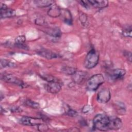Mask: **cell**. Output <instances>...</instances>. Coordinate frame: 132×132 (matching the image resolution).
Masks as SVG:
<instances>
[{
    "label": "cell",
    "instance_id": "obj_25",
    "mask_svg": "<svg viewBox=\"0 0 132 132\" xmlns=\"http://www.w3.org/2000/svg\"><path fill=\"white\" fill-rule=\"evenodd\" d=\"M38 129L39 131H46L48 129V127L47 126V125L46 124H44V123H42L39 125H38Z\"/></svg>",
    "mask_w": 132,
    "mask_h": 132
},
{
    "label": "cell",
    "instance_id": "obj_14",
    "mask_svg": "<svg viewBox=\"0 0 132 132\" xmlns=\"http://www.w3.org/2000/svg\"><path fill=\"white\" fill-rule=\"evenodd\" d=\"M89 5L97 8H104L108 5V1L105 0H91L88 1Z\"/></svg>",
    "mask_w": 132,
    "mask_h": 132
},
{
    "label": "cell",
    "instance_id": "obj_23",
    "mask_svg": "<svg viewBox=\"0 0 132 132\" xmlns=\"http://www.w3.org/2000/svg\"><path fill=\"white\" fill-rule=\"evenodd\" d=\"M122 35L126 37H131V27L128 26L124 28L122 30Z\"/></svg>",
    "mask_w": 132,
    "mask_h": 132
},
{
    "label": "cell",
    "instance_id": "obj_4",
    "mask_svg": "<svg viewBox=\"0 0 132 132\" xmlns=\"http://www.w3.org/2000/svg\"><path fill=\"white\" fill-rule=\"evenodd\" d=\"M1 79L7 83L13 84L21 87H25L26 86V85L22 80L10 74H7L2 75Z\"/></svg>",
    "mask_w": 132,
    "mask_h": 132
},
{
    "label": "cell",
    "instance_id": "obj_12",
    "mask_svg": "<svg viewBox=\"0 0 132 132\" xmlns=\"http://www.w3.org/2000/svg\"><path fill=\"white\" fill-rule=\"evenodd\" d=\"M87 76V73L85 71H77L72 75V79L74 82L80 84L84 81Z\"/></svg>",
    "mask_w": 132,
    "mask_h": 132
},
{
    "label": "cell",
    "instance_id": "obj_20",
    "mask_svg": "<svg viewBox=\"0 0 132 132\" xmlns=\"http://www.w3.org/2000/svg\"><path fill=\"white\" fill-rule=\"evenodd\" d=\"M1 68H15L16 67V65L6 59H1Z\"/></svg>",
    "mask_w": 132,
    "mask_h": 132
},
{
    "label": "cell",
    "instance_id": "obj_5",
    "mask_svg": "<svg viewBox=\"0 0 132 132\" xmlns=\"http://www.w3.org/2000/svg\"><path fill=\"white\" fill-rule=\"evenodd\" d=\"M45 88L50 93L55 94L58 93L61 89V84L55 79L48 81L45 85Z\"/></svg>",
    "mask_w": 132,
    "mask_h": 132
},
{
    "label": "cell",
    "instance_id": "obj_7",
    "mask_svg": "<svg viewBox=\"0 0 132 132\" xmlns=\"http://www.w3.org/2000/svg\"><path fill=\"white\" fill-rule=\"evenodd\" d=\"M111 94L108 88H104L99 91L97 95V101L100 103H107L110 99Z\"/></svg>",
    "mask_w": 132,
    "mask_h": 132
},
{
    "label": "cell",
    "instance_id": "obj_2",
    "mask_svg": "<svg viewBox=\"0 0 132 132\" xmlns=\"http://www.w3.org/2000/svg\"><path fill=\"white\" fill-rule=\"evenodd\" d=\"M104 77L102 74L93 75L87 81V89L91 91H95L104 83Z\"/></svg>",
    "mask_w": 132,
    "mask_h": 132
},
{
    "label": "cell",
    "instance_id": "obj_21",
    "mask_svg": "<svg viewBox=\"0 0 132 132\" xmlns=\"http://www.w3.org/2000/svg\"><path fill=\"white\" fill-rule=\"evenodd\" d=\"M79 19L80 20V22L81 24L85 27H87L89 23H88V17L87 15L84 13H81L79 15Z\"/></svg>",
    "mask_w": 132,
    "mask_h": 132
},
{
    "label": "cell",
    "instance_id": "obj_13",
    "mask_svg": "<svg viewBox=\"0 0 132 132\" xmlns=\"http://www.w3.org/2000/svg\"><path fill=\"white\" fill-rule=\"evenodd\" d=\"M60 16H62V19L65 23L69 25H71L72 24V15L69 10L65 9H61Z\"/></svg>",
    "mask_w": 132,
    "mask_h": 132
},
{
    "label": "cell",
    "instance_id": "obj_18",
    "mask_svg": "<svg viewBox=\"0 0 132 132\" xmlns=\"http://www.w3.org/2000/svg\"><path fill=\"white\" fill-rule=\"evenodd\" d=\"M37 6L40 8H44L50 6L54 3V1L51 0H37L34 1Z\"/></svg>",
    "mask_w": 132,
    "mask_h": 132
},
{
    "label": "cell",
    "instance_id": "obj_19",
    "mask_svg": "<svg viewBox=\"0 0 132 132\" xmlns=\"http://www.w3.org/2000/svg\"><path fill=\"white\" fill-rule=\"evenodd\" d=\"M61 71L62 73L65 74L73 75L76 72L77 70L74 68L66 66V67H62V68L61 69Z\"/></svg>",
    "mask_w": 132,
    "mask_h": 132
},
{
    "label": "cell",
    "instance_id": "obj_28",
    "mask_svg": "<svg viewBox=\"0 0 132 132\" xmlns=\"http://www.w3.org/2000/svg\"><path fill=\"white\" fill-rule=\"evenodd\" d=\"M79 2L83 7H84L86 8H89L90 6L89 3L88 2V1H79Z\"/></svg>",
    "mask_w": 132,
    "mask_h": 132
},
{
    "label": "cell",
    "instance_id": "obj_16",
    "mask_svg": "<svg viewBox=\"0 0 132 132\" xmlns=\"http://www.w3.org/2000/svg\"><path fill=\"white\" fill-rule=\"evenodd\" d=\"M26 41L25 36L24 35L19 36L15 39V45L21 48H27L26 45L25 44V42Z\"/></svg>",
    "mask_w": 132,
    "mask_h": 132
},
{
    "label": "cell",
    "instance_id": "obj_24",
    "mask_svg": "<svg viewBox=\"0 0 132 132\" xmlns=\"http://www.w3.org/2000/svg\"><path fill=\"white\" fill-rule=\"evenodd\" d=\"M93 107L90 105H86L84 106L82 109V112L84 113H89L92 112Z\"/></svg>",
    "mask_w": 132,
    "mask_h": 132
},
{
    "label": "cell",
    "instance_id": "obj_15",
    "mask_svg": "<svg viewBox=\"0 0 132 132\" xmlns=\"http://www.w3.org/2000/svg\"><path fill=\"white\" fill-rule=\"evenodd\" d=\"M61 9L55 5H53L47 11V14L52 18H56L60 16L61 14Z\"/></svg>",
    "mask_w": 132,
    "mask_h": 132
},
{
    "label": "cell",
    "instance_id": "obj_6",
    "mask_svg": "<svg viewBox=\"0 0 132 132\" xmlns=\"http://www.w3.org/2000/svg\"><path fill=\"white\" fill-rule=\"evenodd\" d=\"M20 122L24 125L34 126H38V125L43 123L44 121L42 118H36L25 116L22 117L20 119Z\"/></svg>",
    "mask_w": 132,
    "mask_h": 132
},
{
    "label": "cell",
    "instance_id": "obj_9",
    "mask_svg": "<svg viewBox=\"0 0 132 132\" xmlns=\"http://www.w3.org/2000/svg\"><path fill=\"white\" fill-rule=\"evenodd\" d=\"M122 126V122L121 120L118 117L109 118L108 124V129L111 130H118Z\"/></svg>",
    "mask_w": 132,
    "mask_h": 132
},
{
    "label": "cell",
    "instance_id": "obj_1",
    "mask_svg": "<svg viewBox=\"0 0 132 132\" xmlns=\"http://www.w3.org/2000/svg\"><path fill=\"white\" fill-rule=\"evenodd\" d=\"M109 118L103 114L96 115L93 120V127L96 129L101 131L108 130Z\"/></svg>",
    "mask_w": 132,
    "mask_h": 132
},
{
    "label": "cell",
    "instance_id": "obj_27",
    "mask_svg": "<svg viewBox=\"0 0 132 132\" xmlns=\"http://www.w3.org/2000/svg\"><path fill=\"white\" fill-rule=\"evenodd\" d=\"M124 55L127 59L128 61L130 62L131 61V53L129 51H125L124 52Z\"/></svg>",
    "mask_w": 132,
    "mask_h": 132
},
{
    "label": "cell",
    "instance_id": "obj_10",
    "mask_svg": "<svg viewBox=\"0 0 132 132\" xmlns=\"http://www.w3.org/2000/svg\"><path fill=\"white\" fill-rule=\"evenodd\" d=\"M37 53L38 55L45 58L51 59L53 58H56L58 57V54L47 49L41 48L37 51Z\"/></svg>",
    "mask_w": 132,
    "mask_h": 132
},
{
    "label": "cell",
    "instance_id": "obj_11",
    "mask_svg": "<svg viewBox=\"0 0 132 132\" xmlns=\"http://www.w3.org/2000/svg\"><path fill=\"white\" fill-rule=\"evenodd\" d=\"M126 74V71L124 69H116L112 70L109 73L110 77L111 79L117 80L123 78Z\"/></svg>",
    "mask_w": 132,
    "mask_h": 132
},
{
    "label": "cell",
    "instance_id": "obj_17",
    "mask_svg": "<svg viewBox=\"0 0 132 132\" xmlns=\"http://www.w3.org/2000/svg\"><path fill=\"white\" fill-rule=\"evenodd\" d=\"M45 32L50 36L55 38L60 37L61 35V31L57 27L50 28L46 29V30H45Z\"/></svg>",
    "mask_w": 132,
    "mask_h": 132
},
{
    "label": "cell",
    "instance_id": "obj_26",
    "mask_svg": "<svg viewBox=\"0 0 132 132\" xmlns=\"http://www.w3.org/2000/svg\"><path fill=\"white\" fill-rule=\"evenodd\" d=\"M67 114L71 117H76L77 115V113L76 111L73 110L71 108H69L68 110L67 111Z\"/></svg>",
    "mask_w": 132,
    "mask_h": 132
},
{
    "label": "cell",
    "instance_id": "obj_8",
    "mask_svg": "<svg viewBox=\"0 0 132 132\" xmlns=\"http://www.w3.org/2000/svg\"><path fill=\"white\" fill-rule=\"evenodd\" d=\"M15 15V11L13 9L8 8L5 4H2L1 5V18H7L13 17Z\"/></svg>",
    "mask_w": 132,
    "mask_h": 132
},
{
    "label": "cell",
    "instance_id": "obj_3",
    "mask_svg": "<svg viewBox=\"0 0 132 132\" xmlns=\"http://www.w3.org/2000/svg\"><path fill=\"white\" fill-rule=\"evenodd\" d=\"M98 60L99 54L94 49H91L85 57L84 66L88 69H92L97 64Z\"/></svg>",
    "mask_w": 132,
    "mask_h": 132
},
{
    "label": "cell",
    "instance_id": "obj_22",
    "mask_svg": "<svg viewBox=\"0 0 132 132\" xmlns=\"http://www.w3.org/2000/svg\"><path fill=\"white\" fill-rule=\"evenodd\" d=\"M25 104L27 106H28L30 108H38L40 106L39 104L37 102H36L35 101H33L31 100H26L25 102Z\"/></svg>",
    "mask_w": 132,
    "mask_h": 132
}]
</instances>
